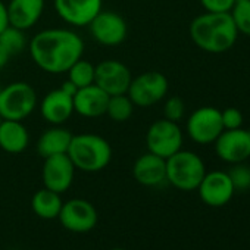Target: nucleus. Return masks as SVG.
<instances>
[{
    "label": "nucleus",
    "instance_id": "nucleus-20",
    "mask_svg": "<svg viewBox=\"0 0 250 250\" xmlns=\"http://www.w3.org/2000/svg\"><path fill=\"white\" fill-rule=\"evenodd\" d=\"M30 145V134L22 121H0V149L11 155L22 153Z\"/></svg>",
    "mask_w": 250,
    "mask_h": 250
},
{
    "label": "nucleus",
    "instance_id": "nucleus-7",
    "mask_svg": "<svg viewBox=\"0 0 250 250\" xmlns=\"http://www.w3.org/2000/svg\"><path fill=\"white\" fill-rule=\"evenodd\" d=\"M147 152L168 159L174 153L183 149V131L178 122L168 119L155 121L146 134Z\"/></svg>",
    "mask_w": 250,
    "mask_h": 250
},
{
    "label": "nucleus",
    "instance_id": "nucleus-33",
    "mask_svg": "<svg viewBox=\"0 0 250 250\" xmlns=\"http://www.w3.org/2000/svg\"><path fill=\"white\" fill-rule=\"evenodd\" d=\"M109 250H127V249H122V247H115V249H109Z\"/></svg>",
    "mask_w": 250,
    "mask_h": 250
},
{
    "label": "nucleus",
    "instance_id": "nucleus-17",
    "mask_svg": "<svg viewBox=\"0 0 250 250\" xmlns=\"http://www.w3.org/2000/svg\"><path fill=\"white\" fill-rule=\"evenodd\" d=\"M133 175L145 187H158L167 181V159L147 152L134 162Z\"/></svg>",
    "mask_w": 250,
    "mask_h": 250
},
{
    "label": "nucleus",
    "instance_id": "nucleus-18",
    "mask_svg": "<svg viewBox=\"0 0 250 250\" xmlns=\"http://www.w3.org/2000/svg\"><path fill=\"white\" fill-rule=\"evenodd\" d=\"M109 94L99 85L91 84L78 88L74 94V112L84 118H97L106 113Z\"/></svg>",
    "mask_w": 250,
    "mask_h": 250
},
{
    "label": "nucleus",
    "instance_id": "nucleus-26",
    "mask_svg": "<svg viewBox=\"0 0 250 250\" xmlns=\"http://www.w3.org/2000/svg\"><path fill=\"white\" fill-rule=\"evenodd\" d=\"M229 14L238 34L250 37V0H235Z\"/></svg>",
    "mask_w": 250,
    "mask_h": 250
},
{
    "label": "nucleus",
    "instance_id": "nucleus-35",
    "mask_svg": "<svg viewBox=\"0 0 250 250\" xmlns=\"http://www.w3.org/2000/svg\"><path fill=\"white\" fill-rule=\"evenodd\" d=\"M0 91H2V87H0Z\"/></svg>",
    "mask_w": 250,
    "mask_h": 250
},
{
    "label": "nucleus",
    "instance_id": "nucleus-27",
    "mask_svg": "<svg viewBox=\"0 0 250 250\" xmlns=\"http://www.w3.org/2000/svg\"><path fill=\"white\" fill-rule=\"evenodd\" d=\"M228 177L235 191H246L250 188V167L244 162L234 164L228 171Z\"/></svg>",
    "mask_w": 250,
    "mask_h": 250
},
{
    "label": "nucleus",
    "instance_id": "nucleus-14",
    "mask_svg": "<svg viewBox=\"0 0 250 250\" xmlns=\"http://www.w3.org/2000/svg\"><path fill=\"white\" fill-rule=\"evenodd\" d=\"M200 200L210 208H222L231 202L235 190L228 177V172L224 171H210L206 172L203 180L197 187Z\"/></svg>",
    "mask_w": 250,
    "mask_h": 250
},
{
    "label": "nucleus",
    "instance_id": "nucleus-32",
    "mask_svg": "<svg viewBox=\"0 0 250 250\" xmlns=\"http://www.w3.org/2000/svg\"><path fill=\"white\" fill-rule=\"evenodd\" d=\"M9 58H11V55L3 49V46H2V44H0V69H2V68L8 63Z\"/></svg>",
    "mask_w": 250,
    "mask_h": 250
},
{
    "label": "nucleus",
    "instance_id": "nucleus-31",
    "mask_svg": "<svg viewBox=\"0 0 250 250\" xmlns=\"http://www.w3.org/2000/svg\"><path fill=\"white\" fill-rule=\"evenodd\" d=\"M9 25V17H8V8L0 0V33H2Z\"/></svg>",
    "mask_w": 250,
    "mask_h": 250
},
{
    "label": "nucleus",
    "instance_id": "nucleus-10",
    "mask_svg": "<svg viewBox=\"0 0 250 250\" xmlns=\"http://www.w3.org/2000/svg\"><path fill=\"white\" fill-rule=\"evenodd\" d=\"M94 42L102 46H118L128 34L125 20L113 11H100L87 25Z\"/></svg>",
    "mask_w": 250,
    "mask_h": 250
},
{
    "label": "nucleus",
    "instance_id": "nucleus-13",
    "mask_svg": "<svg viewBox=\"0 0 250 250\" xmlns=\"http://www.w3.org/2000/svg\"><path fill=\"white\" fill-rule=\"evenodd\" d=\"M215 152L227 164H240L250 158V136L247 130H224L215 140Z\"/></svg>",
    "mask_w": 250,
    "mask_h": 250
},
{
    "label": "nucleus",
    "instance_id": "nucleus-22",
    "mask_svg": "<svg viewBox=\"0 0 250 250\" xmlns=\"http://www.w3.org/2000/svg\"><path fill=\"white\" fill-rule=\"evenodd\" d=\"M62 205H63V202L61 199V194L56 191H52L46 187L36 191L31 199V209L42 219L58 218L59 212L62 209Z\"/></svg>",
    "mask_w": 250,
    "mask_h": 250
},
{
    "label": "nucleus",
    "instance_id": "nucleus-25",
    "mask_svg": "<svg viewBox=\"0 0 250 250\" xmlns=\"http://www.w3.org/2000/svg\"><path fill=\"white\" fill-rule=\"evenodd\" d=\"M0 44L11 55H18L25 49L27 40L24 36V31L20 28H15L12 25H8L2 33H0Z\"/></svg>",
    "mask_w": 250,
    "mask_h": 250
},
{
    "label": "nucleus",
    "instance_id": "nucleus-16",
    "mask_svg": "<svg viewBox=\"0 0 250 250\" xmlns=\"http://www.w3.org/2000/svg\"><path fill=\"white\" fill-rule=\"evenodd\" d=\"M58 17L74 27H85L102 11L103 0H53Z\"/></svg>",
    "mask_w": 250,
    "mask_h": 250
},
{
    "label": "nucleus",
    "instance_id": "nucleus-3",
    "mask_svg": "<svg viewBox=\"0 0 250 250\" xmlns=\"http://www.w3.org/2000/svg\"><path fill=\"white\" fill-rule=\"evenodd\" d=\"M66 155L75 169L84 172H99L110 164L112 147L104 137L85 133L72 136Z\"/></svg>",
    "mask_w": 250,
    "mask_h": 250
},
{
    "label": "nucleus",
    "instance_id": "nucleus-1",
    "mask_svg": "<svg viewBox=\"0 0 250 250\" xmlns=\"http://www.w3.org/2000/svg\"><path fill=\"white\" fill-rule=\"evenodd\" d=\"M28 50L40 69L49 74H62L83 58L84 42L71 30L49 28L30 40Z\"/></svg>",
    "mask_w": 250,
    "mask_h": 250
},
{
    "label": "nucleus",
    "instance_id": "nucleus-4",
    "mask_svg": "<svg viewBox=\"0 0 250 250\" xmlns=\"http://www.w3.org/2000/svg\"><path fill=\"white\" fill-rule=\"evenodd\" d=\"M205 174V162L194 152L181 149L167 159V181L181 191L197 190Z\"/></svg>",
    "mask_w": 250,
    "mask_h": 250
},
{
    "label": "nucleus",
    "instance_id": "nucleus-11",
    "mask_svg": "<svg viewBox=\"0 0 250 250\" xmlns=\"http://www.w3.org/2000/svg\"><path fill=\"white\" fill-rule=\"evenodd\" d=\"M58 218L65 229L77 234L91 231L99 221L96 208L85 199H71L63 202Z\"/></svg>",
    "mask_w": 250,
    "mask_h": 250
},
{
    "label": "nucleus",
    "instance_id": "nucleus-15",
    "mask_svg": "<svg viewBox=\"0 0 250 250\" xmlns=\"http://www.w3.org/2000/svg\"><path fill=\"white\" fill-rule=\"evenodd\" d=\"M74 175L75 167L66 153L49 156L44 159L42 178L46 188L62 194L72 186Z\"/></svg>",
    "mask_w": 250,
    "mask_h": 250
},
{
    "label": "nucleus",
    "instance_id": "nucleus-5",
    "mask_svg": "<svg viewBox=\"0 0 250 250\" xmlns=\"http://www.w3.org/2000/svg\"><path fill=\"white\" fill-rule=\"evenodd\" d=\"M37 107V94L25 81L11 83L0 91V118L24 121Z\"/></svg>",
    "mask_w": 250,
    "mask_h": 250
},
{
    "label": "nucleus",
    "instance_id": "nucleus-2",
    "mask_svg": "<svg viewBox=\"0 0 250 250\" xmlns=\"http://www.w3.org/2000/svg\"><path fill=\"white\" fill-rule=\"evenodd\" d=\"M188 31L199 49L213 55L231 50L238 39V31L229 12L199 15L191 21Z\"/></svg>",
    "mask_w": 250,
    "mask_h": 250
},
{
    "label": "nucleus",
    "instance_id": "nucleus-9",
    "mask_svg": "<svg viewBox=\"0 0 250 250\" xmlns=\"http://www.w3.org/2000/svg\"><path fill=\"white\" fill-rule=\"evenodd\" d=\"M75 91V85L68 80L59 88L49 91L40 103V113L43 119L52 125L65 124L74 113Z\"/></svg>",
    "mask_w": 250,
    "mask_h": 250
},
{
    "label": "nucleus",
    "instance_id": "nucleus-28",
    "mask_svg": "<svg viewBox=\"0 0 250 250\" xmlns=\"http://www.w3.org/2000/svg\"><path fill=\"white\" fill-rule=\"evenodd\" d=\"M186 115V103L178 96H171L164 104V118L172 122H180Z\"/></svg>",
    "mask_w": 250,
    "mask_h": 250
},
{
    "label": "nucleus",
    "instance_id": "nucleus-24",
    "mask_svg": "<svg viewBox=\"0 0 250 250\" xmlns=\"http://www.w3.org/2000/svg\"><path fill=\"white\" fill-rule=\"evenodd\" d=\"M94 65L85 59H78L68 71V81H71L75 88H83L94 84Z\"/></svg>",
    "mask_w": 250,
    "mask_h": 250
},
{
    "label": "nucleus",
    "instance_id": "nucleus-12",
    "mask_svg": "<svg viewBox=\"0 0 250 250\" xmlns=\"http://www.w3.org/2000/svg\"><path fill=\"white\" fill-rule=\"evenodd\" d=\"M133 75L127 65L119 61H102L94 68V84L109 96L125 94L131 84Z\"/></svg>",
    "mask_w": 250,
    "mask_h": 250
},
{
    "label": "nucleus",
    "instance_id": "nucleus-29",
    "mask_svg": "<svg viewBox=\"0 0 250 250\" xmlns=\"http://www.w3.org/2000/svg\"><path fill=\"white\" fill-rule=\"evenodd\" d=\"M221 118H222L224 130H235V128L243 127L244 115L237 107H227L221 110Z\"/></svg>",
    "mask_w": 250,
    "mask_h": 250
},
{
    "label": "nucleus",
    "instance_id": "nucleus-6",
    "mask_svg": "<svg viewBox=\"0 0 250 250\" xmlns=\"http://www.w3.org/2000/svg\"><path fill=\"white\" fill-rule=\"evenodd\" d=\"M169 88L168 78L159 71H147L131 80L127 96L134 106L150 107L165 99Z\"/></svg>",
    "mask_w": 250,
    "mask_h": 250
},
{
    "label": "nucleus",
    "instance_id": "nucleus-36",
    "mask_svg": "<svg viewBox=\"0 0 250 250\" xmlns=\"http://www.w3.org/2000/svg\"><path fill=\"white\" fill-rule=\"evenodd\" d=\"M0 121H2V118H0Z\"/></svg>",
    "mask_w": 250,
    "mask_h": 250
},
{
    "label": "nucleus",
    "instance_id": "nucleus-19",
    "mask_svg": "<svg viewBox=\"0 0 250 250\" xmlns=\"http://www.w3.org/2000/svg\"><path fill=\"white\" fill-rule=\"evenodd\" d=\"M46 0H11L6 5L9 25L22 31L33 28L42 18Z\"/></svg>",
    "mask_w": 250,
    "mask_h": 250
},
{
    "label": "nucleus",
    "instance_id": "nucleus-21",
    "mask_svg": "<svg viewBox=\"0 0 250 250\" xmlns=\"http://www.w3.org/2000/svg\"><path fill=\"white\" fill-rule=\"evenodd\" d=\"M72 136L74 134L69 130L63 128L62 125H53L52 128L44 130L37 142L39 155L43 159H46L49 156L66 153L69 149Z\"/></svg>",
    "mask_w": 250,
    "mask_h": 250
},
{
    "label": "nucleus",
    "instance_id": "nucleus-23",
    "mask_svg": "<svg viewBox=\"0 0 250 250\" xmlns=\"http://www.w3.org/2000/svg\"><path fill=\"white\" fill-rule=\"evenodd\" d=\"M134 113V103L125 94L109 96L106 113L113 122H127Z\"/></svg>",
    "mask_w": 250,
    "mask_h": 250
},
{
    "label": "nucleus",
    "instance_id": "nucleus-34",
    "mask_svg": "<svg viewBox=\"0 0 250 250\" xmlns=\"http://www.w3.org/2000/svg\"><path fill=\"white\" fill-rule=\"evenodd\" d=\"M247 131H249V136H250V130H247Z\"/></svg>",
    "mask_w": 250,
    "mask_h": 250
},
{
    "label": "nucleus",
    "instance_id": "nucleus-8",
    "mask_svg": "<svg viewBox=\"0 0 250 250\" xmlns=\"http://www.w3.org/2000/svg\"><path fill=\"white\" fill-rule=\"evenodd\" d=\"M187 134L197 145H213L224 131L221 110L213 106L196 109L187 119Z\"/></svg>",
    "mask_w": 250,
    "mask_h": 250
},
{
    "label": "nucleus",
    "instance_id": "nucleus-30",
    "mask_svg": "<svg viewBox=\"0 0 250 250\" xmlns=\"http://www.w3.org/2000/svg\"><path fill=\"white\" fill-rule=\"evenodd\" d=\"M235 0H200V5L206 12L212 14H225L231 12Z\"/></svg>",
    "mask_w": 250,
    "mask_h": 250
}]
</instances>
